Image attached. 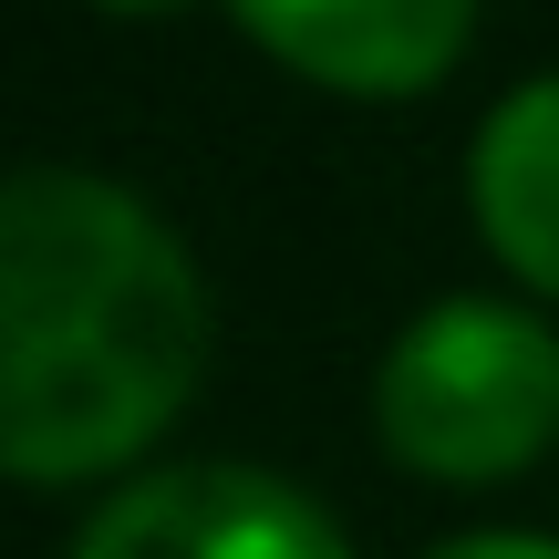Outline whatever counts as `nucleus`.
Instances as JSON below:
<instances>
[{"instance_id":"nucleus-1","label":"nucleus","mask_w":559,"mask_h":559,"mask_svg":"<svg viewBox=\"0 0 559 559\" xmlns=\"http://www.w3.org/2000/svg\"><path fill=\"white\" fill-rule=\"evenodd\" d=\"M207 280L187 239L94 166L0 187V466L83 487L135 466L207 373Z\"/></svg>"},{"instance_id":"nucleus-2","label":"nucleus","mask_w":559,"mask_h":559,"mask_svg":"<svg viewBox=\"0 0 559 559\" xmlns=\"http://www.w3.org/2000/svg\"><path fill=\"white\" fill-rule=\"evenodd\" d=\"M373 436L404 477L498 487L559 445V332L528 300L456 290L373 362Z\"/></svg>"},{"instance_id":"nucleus-3","label":"nucleus","mask_w":559,"mask_h":559,"mask_svg":"<svg viewBox=\"0 0 559 559\" xmlns=\"http://www.w3.org/2000/svg\"><path fill=\"white\" fill-rule=\"evenodd\" d=\"M62 559H353V539L332 528L311 487L270 477V466L187 456V466L124 477L73 528Z\"/></svg>"},{"instance_id":"nucleus-4","label":"nucleus","mask_w":559,"mask_h":559,"mask_svg":"<svg viewBox=\"0 0 559 559\" xmlns=\"http://www.w3.org/2000/svg\"><path fill=\"white\" fill-rule=\"evenodd\" d=\"M228 21L280 73L353 104L436 94L477 41V0H228Z\"/></svg>"},{"instance_id":"nucleus-5","label":"nucleus","mask_w":559,"mask_h":559,"mask_svg":"<svg viewBox=\"0 0 559 559\" xmlns=\"http://www.w3.org/2000/svg\"><path fill=\"white\" fill-rule=\"evenodd\" d=\"M466 218L519 290L559 300V73L519 83L466 145Z\"/></svg>"},{"instance_id":"nucleus-6","label":"nucleus","mask_w":559,"mask_h":559,"mask_svg":"<svg viewBox=\"0 0 559 559\" xmlns=\"http://www.w3.org/2000/svg\"><path fill=\"white\" fill-rule=\"evenodd\" d=\"M425 559H559V539H539V528H466V539H445Z\"/></svg>"},{"instance_id":"nucleus-7","label":"nucleus","mask_w":559,"mask_h":559,"mask_svg":"<svg viewBox=\"0 0 559 559\" xmlns=\"http://www.w3.org/2000/svg\"><path fill=\"white\" fill-rule=\"evenodd\" d=\"M94 11H115V21H156V11H187V0H94Z\"/></svg>"}]
</instances>
